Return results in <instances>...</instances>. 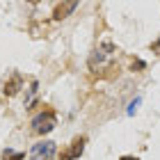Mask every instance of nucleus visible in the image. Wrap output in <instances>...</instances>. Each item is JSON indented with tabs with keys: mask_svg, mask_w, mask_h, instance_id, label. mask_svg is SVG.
I'll use <instances>...</instances> for the list:
<instances>
[{
	"mask_svg": "<svg viewBox=\"0 0 160 160\" xmlns=\"http://www.w3.org/2000/svg\"><path fill=\"white\" fill-rule=\"evenodd\" d=\"M2 158L5 160H25V153H16V151L7 149V151H2Z\"/></svg>",
	"mask_w": 160,
	"mask_h": 160,
	"instance_id": "423d86ee",
	"label": "nucleus"
},
{
	"mask_svg": "<svg viewBox=\"0 0 160 160\" xmlns=\"http://www.w3.org/2000/svg\"><path fill=\"white\" fill-rule=\"evenodd\" d=\"M57 153V147H55V142H50V140H43L39 144H34L32 151H30V158L32 160H53Z\"/></svg>",
	"mask_w": 160,
	"mask_h": 160,
	"instance_id": "f03ea898",
	"label": "nucleus"
},
{
	"mask_svg": "<svg viewBox=\"0 0 160 160\" xmlns=\"http://www.w3.org/2000/svg\"><path fill=\"white\" fill-rule=\"evenodd\" d=\"M82 151H85V137H78V140H73L71 149H69V151H64L60 158H62V160H76V158L82 156Z\"/></svg>",
	"mask_w": 160,
	"mask_h": 160,
	"instance_id": "7ed1b4c3",
	"label": "nucleus"
},
{
	"mask_svg": "<svg viewBox=\"0 0 160 160\" xmlns=\"http://www.w3.org/2000/svg\"><path fill=\"white\" fill-rule=\"evenodd\" d=\"M142 103V98H135V101H130V105H128V114H133L137 110V105Z\"/></svg>",
	"mask_w": 160,
	"mask_h": 160,
	"instance_id": "0eeeda50",
	"label": "nucleus"
},
{
	"mask_svg": "<svg viewBox=\"0 0 160 160\" xmlns=\"http://www.w3.org/2000/svg\"><path fill=\"white\" fill-rule=\"evenodd\" d=\"M55 126H57V119H55V114L50 110H43V112H39L37 117L32 119V130H34V133H39V135L50 133Z\"/></svg>",
	"mask_w": 160,
	"mask_h": 160,
	"instance_id": "f257e3e1",
	"label": "nucleus"
},
{
	"mask_svg": "<svg viewBox=\"0 0 160 160\" xmlns=\"http://www.w3.org/2000/svg\"><path fill=\"white\" fill-rule=\"evenodd\" d=\"M76 7H78V2H62V5H57V7H55V12H53L55 21H62V18H67L71 12H76Z\"/></svg>",
	"mask_w": 160,
	"mask_h": 160,
	"instance_id": "20e7f679",
	"label": "nucleus"
},
{
	"mask_svg": "<svg viewBox=\"0 0 160 160\" xmlns=\"http://www.w3.org/2000/svg\"><path fill=\"white\" fill-rule=\"evenodd\" d=\"M21 85H23V78H21L18 73H14V76L5 82V94H7V96H14V94L21 89Z\"/></svg>",
	"mask_w": 160,
	"mask_h": 160,
	"instance_id": "39448f33",
	"label": "nucleus"
},
{
	"mask_svg": "<svg viewBox=\"0 0 160 160\" xmlns=\"http://www.w3.org/2000/svg\"><path fill=\"white\" fill-rule=\"evenodd\" d=\"M121 160H140V158H133V156H123Z\"/></svg>",
	"mask_w": 160,
	"mask_h": 160,
	"instance_id": "6e6552de",
	"label": "nucleus"
}]
</instances>
